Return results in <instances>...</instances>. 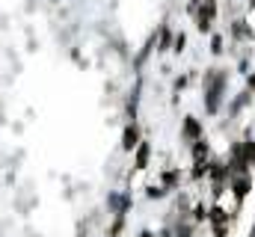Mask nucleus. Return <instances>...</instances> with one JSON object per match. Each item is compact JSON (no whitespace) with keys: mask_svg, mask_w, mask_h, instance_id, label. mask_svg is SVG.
I'll list each match as a JSON object with an SVG mask.
<instances>
[{"mask_svg":"<svg viewBox=\"0 0 255 237\" xmlns=\"http://www.w3.org/2000/svg\"><path fill=\"white\" fill-rule=\"evenodd\" d=\"M220 98H223V74H217V80L211 83V92H208V113H217Z\"/></svg>","mask_w":255,"mask_h":237,"instance_id":"1","label":"nucleus"},{"mask_svg":"<svg viewBox=\"0 0 255 237\" xmlns=\"http://www.w3.org/2000/svg\"><path fill=\"white\" fill-rule=\"evenodd\" d=\"M110 208H122V196H110Z\"/></svg>","mask_w":255,"mask_h":237,"instance_id":"2","label":"nucleus"}]
</instances>
